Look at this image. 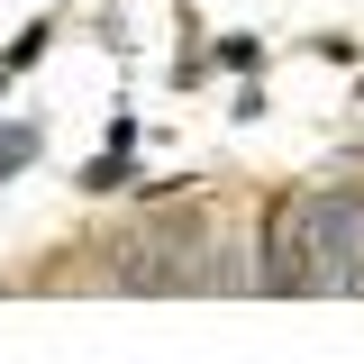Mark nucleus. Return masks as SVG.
Wrapping results in <instances>:
<instances>
[{
  "label": "nucleus",
  "instance_id": "423d86ee",
  "mask_svg": "<svg viewBox=\"0 0 364 364\" xmlns=\"http://www.w3.org/2000/svg\"><path fill=\"white\" fill-rule=\"evenodd\" d=\"M0 91H9V64H0Z\"/></svg>",
  "mask_w": 364,
  "mask_h": 364
},
{
  "label": "nucleus",
  "instance_id": "39448f33",
  "mask_svg": "<svg viewBox=\"0 0 364 364\" xmlns=\"http://www.w3.org/2000/svg\"><path fill=\"white\" fill-rule=\"evenodd\" d=\"M219 64H228V73H255V64H264V46H255V37H228Z\"/></svg>",
  "mask_w": 364,
  "mask_h": 364
},
{
  "label": "nucleus",
  "instance_id": "20e7f679",
  "mask_svg": "<svg viewBox=\"0 0 364 364\" xmlns=\"http://www.w3.org/2000/svg\"><path fill=\"white\" fill-rule=\"evenodd\" d=\"M37 146H46L37 128H0V182L18 173V164H37Z\"/></svg>",
  "mask_w": 364,
  "mask_h": 364
},
{
  "label": "nucleus",
  "instance_id": "f03ea898",
  "mask_svg": "<svg viewBox=\"0 0 364 364\" xmlns=\"http://www.w3.org/2000/svg\"><path fill=\"white\" fill-rule=\"evenodd\" d=\"M136 182V164H128V146H100V155H91L82 164V191H128Z\"/></svg>",
  "mask_w": 364,
  "mask_h": 364
},
{
  "label": "nucleus",
  "instance_id": "f257e3e1",
  "mask_svg": "<svg viewBox=\"0 0 364 364\" xmlns=\"http://www.w3.org/2000/svg\"><path fill=\"white\" fill-rule=\"evenodd\" d=\"M273 255L291 264L282 291H364V200L355 191H310V200H291L282 228H273Z\"/></svg>",
  "mask_w": 364,
  "mask_h": 364
},
{
  "label": "nucleus",
  "instance_id": "7ed1b4c3",
  "mask_svg": "<svg viewBox=\"0 0 364 364\" xmlns=\"http://www.w3.org/2000/svg\"><path fill=\"white\" fill-rule=\"evenodd\" d=\"M46 46H55V18H28V28L9 37V55H0V64H9V73H28V64H46Z\"/></svg>",
  "mask_w": 364,
  "mask_h": 364
}]
</instances>
